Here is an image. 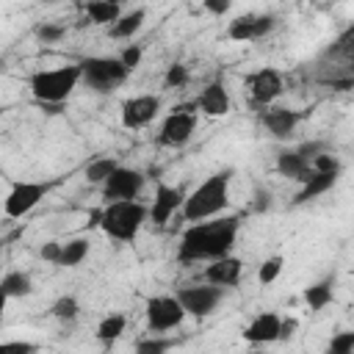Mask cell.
<instances>
[{
  "label": "cell",
  "instance_id": "obj_37",
  "mask_svg": "<svg viewBox=\"0 0 354 354\" xmlns=\"http://www.w3.org/2000/svg\"><path fill=\"white\" fill-rule=\"evenodd\" d=\"M202 8L210 11V14H216V17H221V14H227V11L232 8V3H230V0H205Z\"/></svg>",
  "mask_w": 354,
  "mask_h": 354
},
{
  "label": "cell",
  "instance_id": "obj_14",
  "mask_svg": "<svg viewBox=\"0 0 354 354\" xmlns=\"http://www.w3.org/2000/svg\"><path fill=\"white\" fill-rule=\"evenodd\" d=\"M183 202H185V191H183V188L158 183L155 196H152V205L147 207V221H152V224H158V227L169 224V218L183 207Z\"/></svg>",
  "mask_w": 354,
  "mask_h": 354
},
{
  "label": "cell",
  "instance_id": "obj_11",
  "mask_svg": "<svg viewBox=\"0 0 354 354\" xmlns=\"http://www.w3.org/2000/svg\"><path fill=\"white\" fill-rule=\"evenodd\" d=\"M144 171L133 166H116V171L102 183V199L108 202H124V199H138L144 191Z\"/></svg>",
  "mask_w": 354,
  "mask_h": 354
},
{
  "label": "cell",
  "instance_id": "obj_41",
  "mask_svg": "<svg viewBox=\"0 0 354 354\" xmlns=\"http://www.w3.org/2000/svg\"><path fill=\"white\" fill-rule=\"evenodd\" d=\"M0 254H3V243H0Z\"/></svg>",
  "mask_w": 354,
  "mask_h": 354
},
{
  "label": "cell",
  "instance_id": "obj_21",
  "mask_svg": "<svg viewBox=\"0 0 354 354\" xmlns=\"http://www.w3.org/2000/svg\"><path fill=\"white\" fill-rule=\"evenodd\" d=\"M147 11L144 8H133V11H122V17L108 28L111 39H133L141 28H144Z\"/></svg>",
  "mask_w": 354,
  "mask_h": 354
},
{
  "label": "cell",
  "instance_id": "obj_25",
  "mask_svg": "<svg viewBox=\"0 0 354 354\" xmlns=\"http://www.w3.org/2000/svg\"><path fill=\"white\" fill-rule=\"evenodd\" d=\"M88 252H91V243H88L86 238L64 241V243H61V254H58V263H55V266H61V268H75V266H80V263L88 257Z\"/></svg>",
  "mask_w": 354,
  "mask_h": 354
},
{
  "label": "cell",
  "instance_id": "obj_40",
  "mask_svg": "<svg viewBox=\"0 0 354 354\" xmlns=\"http://www.w3.org/2000/svg\"><path fill=\"white\" fill-rule=\"evenodd\" d=\"M0 72H3V61H0Z\"/></svg>",
  "mask_w": 354,
  "mask_h": 354
},
{
  "label": "cell",
  "instance_id": "obj_10",
  "mask_svg": "<svg viewBox=\"0 0 354 354\" xmlns=\"http://www.w3.org/2000/svg\"><path fill=\"white\" fill-rule=\"evenodd\" d=\"M47 191H50L47 183L19 180V183H14V185L8 188L6 199H3V213H6L8 218H22V216H28V213L44 199Z\"/></svg>",
  "mask_w": 354,
  "mask_h": 354
},
{
  "label": "cell",
  "instance_id": "obj_4",
  "mask_svg": "<svg viewBox=\"0 0 354 354\" xmlns=\"http://www.w3.org/2000/svg\"><path fill=\"white\" fill-rule=\"evenodd\" d=\"M97 224L102 227V232L113 241L130 243L138 238L141 227L147 224V205L138 199H124V202H108L100 210Z\"/></svg>",
  "mask_w": 354,
  "mask_h": 354
},
{
  "label": "cell",
  "instance_id": "obj_30",
  "mask_svg": "<svg viewBox=\"0 0 354 354\" xmlns=\"http://www.w3.org/2000/svg\"><path fill=\"white\" fill-rule=\"evenodd\" d=\"M324 354H354V332L351 329H340L329 337Z\"/></svg>",
  "mask_w": 354,
  "mask_h": 354
},
{
  "label": "cell",
  "instance_id": "obj_36",
  "mask_svg": "<svg viewBox=\"0 0 354 354\" xmlns=\"http://www.w3.org/2000/svg\"><path fill=\"white\" fill-rule=\"evenodd\" d=\"M41 260H47V263H58V254H61V241H47L44 246H41Z\"/></svg>",
  "mask_w": 354,
  "mask_h": 354
},
{
  "label": "cell",
  "instance_id": "obj_23",
  "mask_svg": "<svg viewBox=\"0 0 354 354\" xmlns=\"http://www.w3.org/2000/svg\"><path fill=\"white\" fill-rule=\"evenodd\" d=\"M83 8H86V17L91 19V25H108L111 28L122 17V6L116 0H91Z\"/></svg>",
  "mask_w": 354,
  "mask_h": 354
},
{
  "label": "cell",
  "instance_id": "obj_6",
  "mask_svg": "<svg viewBox=\"0 0 354 354\" xmlns=\"http://www.w3.org/2000/svg\"><path fill=\"white\" fill-rule=\"evenodd\" d=\"M196 130V111H194V102H183V105H174L171 113H166V119L160 122V130H158V144L160 147H169V149H180L191 141Z\"/></svg>",
  "mask_w": 354,
  "mask_h": 354
},
{
  "label": "cell",
  "instance_id": "obj_31",
  "mask_svg": "<svg viewBox=\"0 0 354 354\" xmlns=\"http://www.w3.org/2000/svg\"><path fill=\"white\" fill-rule=\"evenodd\" d=\"M282 266H285V260H282L279 254L266 257V260L260 263V268H257V282H260V285H271V282H277V277L282 274Z\"/></svg>",
  "mask_w": 354,
  "mask_h": 354
},
{
  "label": "cell",
  "instance_id": "obj_9",
  "mask_svg": "<svg viewBox=\"0 0 354 354\" xmlns=\"http://www.w3.org/2000/svg\"><path fill=\"white\" fill-rule=\"evenodd\" d=\"M174 299L180 301V307L185 310V315L207 318L224 301V288H213L207 282L205 285H188V288H177Z\"/></svg>",
  "mask_w": 354,
  "mask_h": 354
},
{
  "label": "cell",
  "instance_id": "obj_7",
  "mask_svg": "<svg viewBox=\"0 0 354 354\" xmlns=\"http://www.w3.org/2000/svg\"><path fill=\"white\" fill-rule=\"evenodd\" d=\"M144 318L149 335H166L185 321V310L174 296H149L144 304Z\"/></svg>",
  "mask_w": 354,
  "mask_h": 354
},
{
  "label": "cell",
  "instance_id": "obj_27",
  "mask_svg": "<svg viewBox=\"0 0 354 354\" xmlns=\"http://www.w3.org/2000/svg\"><path fill=\"white\" fill-rule=\"evenodd\" d=\"M116 166H119V160H116L113 155H102V158L88 160V163H86V183L102 185V183L116 171Z\"/></svg>",
  "mask_w": 354,
  "mask_h": 354
},
{
  "label": "cell",
  "instance_id": "obj_12",
  "mask_svg": "<svg viewBox=\"0 0 354 354\" xmlns=\"http://www.w3.org/2000/svg\"><path fill=\"white\" fill-rule=\"evenodd\" d=\"M158 113H160V97L158 94H136V97H127L122 102L119 119H122V127L138 130V127H147L149 122H155Z\"/></svg>",
  "mask_w": 354,
  "mask_h": 354
},
{
  "label": "cell",
  "instance_id": "obj_18",
  "mask_svg": "<svg viewBox=\"0 0 354 354\" xmlns=\"http://www.w3.org/2000/svg\"><path fill=\"white\" fill-rule=\"evenodd\" d=\"M230 94H227V88H224V83H207L202 91H199V97L194 100V108L196 111H202L205 116H210V119H216V116H227L230 113Z\"/></svg>",
  "mask_w": 354,
  "mask_h": 354
},
{
  "label": "cell",
  "instance_id": "obj_13",
  "mask_svg": "<svg viewBox=\"0 0 354 354\" xmlns=\"http://www.w3.org/2000/svg\"><path fill=\"white\" fill-rule=\"evenodd\" d=\"M274 28H277V17L274 14H243V17H235L227 25V36L232 41H260Z\"/></svg>",
  "mask_w": 354,
  "mask_h": 354
},
{
  "label": "cell",
  "instance_id": "obj_28",
  "mask_svg": "<svg viewBox=\"0 0 354 354\" xmlns=\"http://www.w3.org/2000/svg\"><path fill=\"white\" fill-rule=\"evenodd\" d=\"M171 346H174V340L166 337V335H147L136 343L133 354H169Z\"/></svg>",
  "mask_w": 354,
  "mask_h": 354
},
{
  "label": "cell",
  "instance_id": "obj_8",
  "mask_svg": "<svg viewBox=\"0 0 354 354\" xmlns=\"http://www.w3.org/2000/svg\"><path fill=\"white\" fill-rule=\"evenodd\" d=\"M243 86H246V91H249L252 105L268 108V105H274V102L282 97V91H285V77H282V72L274 69V66H260V69H254V72H249V75L243 77Z\"/></svg>",
  "mask_w": 354,
  "mask_h": 354
},
{
  "label": "cell",
  "instance_id": "obj_3",
  "mask_svg": "<svg viewBox=\"0 0 354 354\" xmlns=\"http://www.w3.org/2000/svg\"><path fill=\"white\" fill-rule=\"evenodd\" d=\"M80 83V66L77 64H64L55 69H39L28 77L30 94L36 102L44 108H58Z\"/></svg>",
  "mask_w": 354,
  "mask_h": 354
},
{
  "label": "cell",
  "instance_id": "obj_26",
  "mask_svg": "<svg viewBox=\"0 0 354 354\" xmlns=\"http://www.w3.org/2000/svg\"><path fill=\"white\" fill-rule=\"evenodd\" d=\"M124 329H127V315L124 313H111V315H105L100 324H97V340L100 343H105V346H111V343H116L122 335H124Z\"/></svg>",
  "mask_w": 354,
  "mask_h": 354
},
{
  "label": "cell",
  "instance_id": "obj_2",
  "mask_svg": "<svg viewBox=\"0 0 354 354\" xmlns=\"http://www.w3.org/2000/svg\"><path fill=\"white\" fill-rule=\"evenodd\" d=\"M230 185H232V169H221L205 177L191 194H185V202L180 207L183 218L188 224H199L221 216V210L230 205Z\"/></svg>",
  "mask_w": 354,
  "mask_h": 354
},
{
  "label": "cell",
  "instance_id": "obj_5",
  "mask_svg": "<svg viewBox=\"0 0 354 354\" xmlns=\"http://www.w3.org/2000/svg\"><path fill=\"white\" fill-rule=\"evenodd\" d=\"M80 80L97 91V94H111L113 88H119L127 80V69L119 64L116 55H88L80 64Z\"/></svg>",
  "mask_w": 354,
  "mask_h": 354
},
{
  "label": "cell",
  "instance_id": "obj_38",
  "mask_svg": "<svg viewBox=\"0 0 354 354\" xmlns=\"http://www.w3.org/2000/svg\"><path fill=\"white\" fill-rule=\"evenodd\" d=\"M296 326H299L296 318H282V324H279V340H290L296 335Z\"/></svg>",
  "mask_w": 354,
  "mask_h": 354
},
{
  "label": "cell",
  "instance_id": "obj_17",
  "mask_svg": "<svg viewBox=\"0 0 354 354\" xmlns=\"http://www.w3.org/2000/svg\"><path fill=\"white\" fill-rule=\"evenodd\" d=\"M241 274H243V260L235 254H227V257L205 266V282L213 288H224V290L235 288L241 282Z\"/></svg>",
  "mask_w": 354,
  "mask_h": 354
},
{
  "label": "cell",
  "instance_id": "obj_34",
  "mask_svg": "<svg viewBox=\"0 0 354 354\" xmlns=\"http://www.w3.org/2000/svg\"><path fill=\"white\" fill-rule=\"evenodd\" d=\"M116 58H119V64H122L127 72H133V69H138V66H141L144 47H141V44H127V47H124V50H122Z\"/></svg>",
  "mask_w": 354,
  "mask_h": 354
},
{
  "label": "cell",
  "instance_id": "obj_42",
  "mask_svg": "<svg viewBox=\"0 0 354 354\" xmlns=\"http://www.w3.org/2000/svg\"><path fill=\"white\" fill-rule=\"evenodd\" d=\"M0 119H3V111H0Z\"/></svg>",
  "mask_w": 354,
  "mask_h": 354
},
{
  "label": "cell",
  "instance_id": "obj_16",
  "mask_svg": "<svg viewBox=\"0 0 354 354\" xmlns=\"http://www.w3.org/2000/svg\"><path fill=\"white\" fill-rule=\"evenodd\" d=\"M279 324H282V315L268 310V313H260L254 315L246 326H243V340L252 343V346H266V343H277L279 340Z\"/></svg>",
  "mask_w": 354,
  "mask_h": 354
},
{
  "label": "cell",
  "instance_id": "obj_29",
  "mask_svg": "<svg viewBox=\"0 0 354 354\" xmlns=\"http://www.w3.org/2000/svg\"><path fill=\"white\" fill-rule=\"evenodd\" d=\"M50 315L58 318V321H75L80 315V301L75 296H58L53 304H50Z\"/></svg>",
  "mask_w": 354,
  "mask_h": 354
},
{
  "label": "cell",
  "instance_id": "obj_39",
  "mask_svg": "<svg viewBox=\"0 0 354 354\" xmlns=\"http://www.w3.org/2000/svg\"><path fill=\"white\" fill-rule=\"evenodd\" d=\"M6 304H8V296L0 290V324H3V315H6Z\"/></svg>",
  "mask_w": 354,
  "mask_h": 354
},
{
  "label": "cell",
  "instance_id": "obj_35",
  "mask_svg": "<svg viewBox=\"0 0 354 354\" xmlns=\"http://www.w3.org/2000/svg\"><path fill=\"white\" fill-rule=\"evenodd\" d=\"M36 348L30 340H0V354H36Z\"/></svg>",
  "mask_w": 354,
  "mask_h": 354
},
{
  "label": "cell",
  "instance_id": "obj_19",
  "mask_svg": "<svg viewBox=\"0 0 354 354\" xmlns=\"http://www.w3.org/2000/svg\"><path fill=\"white\" fill-rule=\"evenodd\" d=\"M310 158L299 149V147H290V149H282L279 155H277V163H274V169L282 174V177H288V180H296V183H304L307 177H310Z\"/></svg>",
  "mask_w": 354,
  "mask_h": 354
},
{
  "label": "cell",
  "instance_id": "obj_15",
  "mask_svg": "<svg viewBox=\"0 0 354 354\" xmlns=\"http://www.w3.org/2000/svg\"><path fill=\"white\" fill-rule=\"evenodd\" d=\"M299 122H301V113L293 108H285V105H268L260 111V124L268 130V136L282 138V141L293 136Z\"/></svg>",
  "mask_w": 354,
  "mask_h": 354
},
{
  "label": "cell",
  "instance_id": "obj_20",
  "mask_svg": "<svg viewBox=\"0 0 354 354\" xmlns=\"http://www.w3.org/2000/svg\"><path fill=\"white\" fill-rule=\"evenodd\" d=\"M337 177H340V169H335V171H310V177L301 183V188H299V194H296V205L313 202V199H318L321 194L332 191L335 183H337Z\"/></svg>",
  "mask_w": 354,
  "mask_h": 354
},
{
  "label": "cell",
  "instance_id": "obj_32",
  "mask_svg": "<svg viewBox=\"0 0 354 354\" xmlns=\"http://www.w3.org/2000/svg\"><path fill=\"white\" fill-rule=\"evenodd\" d=\"M188 77H191V72H188L185 64H171L166 69V75H163V86L166 88H183L188 83Z\"/></svg>",
  "mask_w": 354,
  "mask_h": 354
},
{
  "label": "cell",
  "instance_id": "obj_22",
  "mask_svg": "<svg viewBox=\"0 0 354 354\" xmlns=\"http://www.w3.org/2000/svg\"><path fill=\"white\" fill-rule=\"evenodd\" d=\"M304 301L313 313L318 310H326L332 301H335V277H324L321 282L304 288Z\"/></svg>",
  "mask_w": 354,
  "mask_h": 354
},
{
  "label": "cell",
  "instance_id": "obj_33",
  "mask_svg": "<svg viewBox=\"0 0 354 354\" xmlns=\"http://www.w3.org/2000/svg\"><path fill=\"white\" fill-rule=\"evenodd\" d=\"M36 36H39L44 44H55V41H61V39L66 36V25H64V22H44V25L36 28Z\"/></svg>",
  "mask_w": 354,
  "mask_h": 354
},
{
  "label": "cell",
  "instance_id": "obj_24",
  "mask_svg": "<svg viewBox=\"0 0 354 354\" xmlns=\"http://www.w3.org/2000/svg\"><path fill=\"white\" fill-rule=\"evenodd\" d=\"M0 290L8 299H25L33 293V279L28 271H8L0 277Z\"/></svg>",
  "mask_w": 354,
  "mask_h": 354
},
{
  "label": "cell",
  "instance_id": "obj_1",
  "mask_svg": "<svg viewBox=\"0 0 354 354\" xmlns=\"http://www.w3.org/2000/svg\"><path fill=\"white\" fill-rule=\"evenodd\" d=\"M241 218L238 216H216L199 224H188L177 243L180 263H213L232 254L238 241Z\"/></svg>",
  "mask_w": 354,
  "mask_h": 354
}]
</instances>
